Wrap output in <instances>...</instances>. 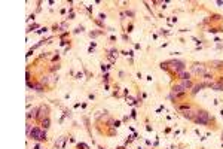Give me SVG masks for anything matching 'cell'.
<instances>
[{
	"label": "cell",
	"mask_w": 223,
	"mask_h": 149,
	"mask_svg": "<svg viewBox=\"0 0 223 149\" xmlns=\"http://www.w3.org/2000/svg\"><path fill=\"white\" fill-rule=\"evenodd\" d=\"M193 121L199 125H208L210 124V113L207 111H204V109H199V111H196Z\"/></svg>",
	"instance_id": "obj_1"
},
{
	"label": "cell",
	"mask_w": 223,
	"mask_h": 149,
	"mask_svg": "<svg viewBox=\"0 0 223 149\" xmlns=\"http://www.w3.org/2000/svg\"><path fill=\"white\" fill-rule=\"evenodd\" d=\"M168 63V67H170V72L177 75V73H180L181 70H186V64L180 61V60H171V61H167Z\"/></svg>",
	"instance_id": "obj_2"
},
{
	"label": "cell",
	"mask_w": 223,
	"mask_h": 149,
	"mask_svg": "<svg viewBox=\"0 0 223 149\" xmlns=\"http://www.w3.org/2000/svg\"><path fill=\"white\" fill-rule=\"evenodd\" d=\"M28 137H31L33 140H37V142H42L46 139V133H45V130H42L40 127H33V130L30 131V136Z\"/></svg>",
	"instance_id": "obj_3"
},
{
	"label": "cell",
	"mask_w": 223,
	"mask_h": 149,
	"mask_svg": "<svg viewBox=\"0 0 223 149\" xmlns=\"http://www.w3.org/2000/svg\"><path fill=\"white\" fill-rule=\"evenodd\" d=\"M186 93H187V91L185 89V87H183L181 83H175V85H173V88H171V94H170V99L174 100V99H177V97L185 95Z\"/></svg>",
	"instance_id": "obj_4"
},
{
	"label": "cell",
	"mask_w": 223,
	"mask_h": 149,
	"mask_svg": "<svg viewBox=\"0 0 223 149\" xmlns=\"http://www.w3.org/2000/svg\"><path fill=\"white\" fill-rule=\"evenodd\" d=\"M192 73L193 75H196V76H204L205 73H207V67L204 66V64H199V63H195V64H192Z\"/></svg>",
	"instance_id": "obj_5"
},
{
	"label": "cell",
	"mask_w": 223,
	"mask_h": 149,
	"mask_svg": "<svg viewBox=\"0 0 223 149\" xmlns=\"http://www.w3.org/2000/svg\"><path fill=\"white\" fill-rule=\"evenodd\" d=\"M48 113H49V107L48 106H40V107H39L37 118L39 119H45V118H48Z\"/></svg>",
	"instance_id": "obj_6"
},
{
	"label": "cell",
	"mask_w": 223,
	"mask_h": 149,
	"mask_svg": "<svg viewBox=\"0 0 223 149\" xmlns=\"http://www.w3.org/2000/svg\"><path fill=\"white\" fill-rule=\"evenodd\" d=\"M175 76L179 77L180 81H189V79H191V73H189L187 70H181V72H180V73H177Z\"/></svg>",
	"instance_id": "obj_7"
},
{
	"label": "cell",
	"mask_w": 223,
	"mask_h": 149,
	"mask_svg": "<svg viewBox=\"0 0 223 149\" xmlns=\"http://www.w3.org/2000/svg\"><path fill=\"white\" fill-rule=\"evenodd\" d=\"M181 115H183V118H186V119H191V121H193V119H195V115H196V112H193L192 109H189V111H185V112H181Z\"/></svg>",
	"instance_id": "obj_8"
},
{
	"label": "cell",
	"mask_w": 223,
	"mask_h": 149,
	"mask_svg": "<svg viewBox=\"0 0 223 149\" xmlns=\"http://www.w3.org/2000/svg\"><path fill=\"white\" fill-rule=\"evenodd\" d=\"M202 88H205V87H204V82H201V83H196V85H193V87H192V91H191V94H192V95H196V94H198V93L201 91Z\"/></svg>",
	"instance_id": "obj_9"
},
{
	"label": "cell",
	"mask_w": 223,
	"mask_h": 149,
	"mask_svg": "<svg viewBox=\"0 0 223 149\" xmlns=\"http://www.w3.org/2000/svg\"><path fill=\"white\" fill-rule=\"evenodd\" d=\"M180 83H181L183 87H185L186 91H187V89H192V87H193V83H192V81H191V79H189V81H181Z\"/></svg>",
	"instance_id": "obj_10"
},
{
	"label": "cell",
	"mask_w": 223,
	"mask_h": 149,
	"mask_svg": "<svg viewBox=\"0 0 223 149\" xmlns=\"http://www.w3.org/2000/svg\"><path fill=\"white\" fill-rule=\"evenodd\" d=\"M211 66H213V67H216V69H220V67H223V61L213 60V61H211Z\"/></svg>",
	"instance_id": "obj_11"
},
{
	"label": "cell",
	"mask_w": 223,
	"mask_h": 149,
	"mask_svg": "<svg viewBox=\"0 0 223 149\" xmlns=\"http://www.w3.org/2000/svg\"><path fill=\"white\" fill-rule=\"evenodd\" d=\"M49 124H51V119H49V116L48 118H45V119H42V127L46 130V128H49Z\"/></svg>",
	"instance_id": "obj_12"
},
{
	"label": "cell",
	"mask_w": 223,
	"mask_h": 149,
	"mask_svg": "<svg viewBox=\"0 0 223 149\" xmlns=\"http://www.w3.org/2000/svg\"><path fill=\"white\" fill-rule=\"evenodd\" d=\"M214 91H223V83H213V87H211Z\"/></svg>",
	"instance_id": "obj_13"
},
{
	"label": "cell",
	"mask_w": 223,
	"mask_h": 149,
	"mask_svg": "<svg viewBox=\"0 0 223 149\" xmlns=\"http://www.w3.org/2000/svg\"><path fill=\"white\" fill-rule=\"evenodd\" d=\"M202 79H205V82H211V79H213V75L207 72L204 76H202Z\"/></svg>",
	"instance_id": "obj_14"
},
{
	"label": "cell",
	"mask_w": 223,
	"mask_h": 149,
	"mask_svg": "<svg viewBox=\"0 0 223 149\" xmlns=\"http://www.w3.org/2000/svg\"><path fill=\"white\" fill-rule=\"evenodd\" d=\"M161 69H162V70H170L168 63H161Z\"/></svg>",
	"instance_id": "obj_15"
},
{
	"label": "cell",
	"mask_w": 223,
	"mask_h": 149,
	"mask_svg": "<svg viewBox=\"0 0 223 149\" xmlns=\"http://www.w3.org/2000/svg\"><path fill=\"white\" fill-rule=\"evenodd\" d=\"M77 148H79V149H88V145H85V143H77Z\"/></svg>",
	"instance_id": "obj_16"
},
{
	"label": "cell",
	"mask_w": 223,
	"mask_h": 149,
	"mask_svg": "<svg viewBox=\"0 0 223 149\" xmlns=\"http://www.w3.org/2000/svg\"><path fill=\"white\" fill-rule=\"evenodd\" d=\"M210 33H216V31H222V28H210Z\"/></svg>",
	"instance_id": "obj_17"
},
{
	"label": "cell",
	"mask_w": 223,
	"mask_h": 149,
	"mask_svg": "<svg viewBox=\"0 0 223 149\" xmlns=\"http://www.w3.org/2000/svg\"><path fill=\"white\" fill-rule=\"evenodd\" d=\"M52 82H58V75H52Z\"/></svg>",
	"instance_id": "obj_18"
},
{
	"label": "cell",
	"mask_w": 223,
	"mask_h": 149,
	"mask_svg": "<svg viewBox=\"0 0 223 149\" xmlns=\"http://www.w3.org/2000/svg\"><path fill=\"white\" fill-rule=\"evenodd\" d=\"M49 82V79H48V76H45L43 79H42V83H48Z\"/></svg>",
	"instance_id": "obj_19"
},
{
	"label": "cell",
	"mask_w": 223,
	"mask_h": 149,
	"mask_svg": "<svg viewBox=\"0 0 223 149\" xmlns=\"http://www.w3.org/2000/svg\"><path fill=\"white\" fill-rule=\"evenodd\" d=\"M127 15L128 17H134V12L133 11H127Z\"/></svg>",
	"instance_id": "obj_20"
}]
</instances>
